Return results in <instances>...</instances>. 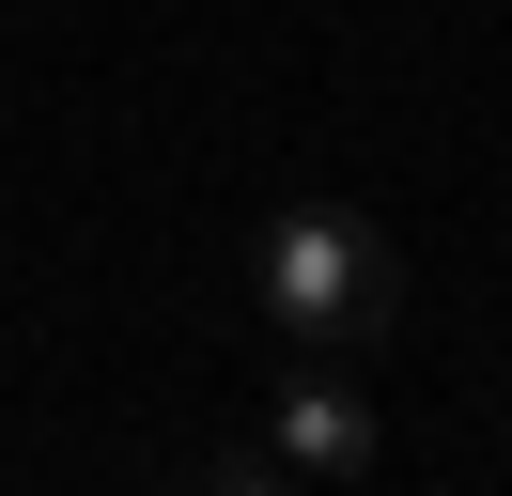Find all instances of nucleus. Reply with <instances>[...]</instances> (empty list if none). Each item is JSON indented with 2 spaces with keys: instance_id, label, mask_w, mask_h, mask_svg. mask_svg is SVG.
I'll list each match as a JSON object with an SVG mask.
<instances>
[{
  "instance_id": "f03ea898",
  "label": "nucleus",
  "mask_w": 512,
  "mask_h": 496,
  "mask_svg": "<svg viewBox=\"0 0 512 496\" xmlns=\"http://www.w3.org/2000/svg\"><path fill=\"white\" fill-rule=\"evenodd\" d=\"M264 481H373V403L295 341V372L264 388Z\"/></svg>"
},
{
  "instance_id": "f257e3e1",
  "label": "nucleus",
  "mask_w": 512,
  "mask_h": 496,
  "mask_svg": "<svg viewBox=\"0 0 512 496\" xmlns=\"http://www.w3.org/2000/svg\"><path fill=\"white\" fill-rule=\"evenodd\" d=\"M249 310L280 341H311V357H342V341H373L404 310V264H388V233L357 202H280L249 233Z\"/></svg>"
}]
</instances>
